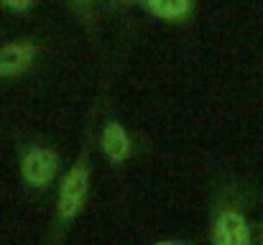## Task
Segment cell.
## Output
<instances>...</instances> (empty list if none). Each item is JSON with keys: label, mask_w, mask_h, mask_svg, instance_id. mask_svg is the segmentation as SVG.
<instances>
[{"label": "cell", "mask_w": 263, "mask_h": 245, "mask_svg": "<svg viewBox=\"0 0 263 245\" xmlns=\"http://www.w3.org/2000/svg\"><path fill=\"white\" fill-rule=\"evenodd\" d=\"M87 197V171L82 166L72 168L67 174V179L62 181V192H59V212L64 217H74L82 207Z\"/></svg>", "instance_id": "6da1fadb"}, {"label": "cell", "mask_w": 263, "mask_h": 245, "mask_svg": "<svg viewBox=\"0 0 263 245\" xmlns=\"http://www.w3.org/2000/svg\"><path fill=\"white\" fill-rule=\"evenodd\" d=\"M57 174V156L46 148H31L23 159V176L33 186H46Z\"/></svg>", "instance_id": "7a4b0ae2"}, {"label": "cell", "mask_w": 263, "mask_h": 245, "mask_svg": "<svg viewBox=\"0 0 263 245\" xmlns=\"http://www.w3.org/2000/svg\"><path fill=\"white\" fill-rule=\"evenodd\" d=\"M248 222L238 212H222L215 225V245H248Z\"/></svg>", "instance_id": "3957f363"}, {"label": "cell", "mask_w": 263, "mask_h": 245, "mask_svg": "<svg viewBox=\"0 0 263 245\" xmlns=\"http://www.w3.org/2000/svg\"><path fill=\"white\" fill-rule=\"evenodd\" d=\"M36 49L31 44H8L0 49V77H10L18 74L23 69H28V64L33 62Z\"/></svg>", "instance_id": "277c9868"}, {"label": "cell", "mask_w": 263, "mask_h": 245, "mask_svg": "<svg viewBox=\"0 0 263 245\" xmlns=\"http://www.w3.org/2000/svg\"><path fill=\"white\" fill-rule=\"evenodd\" d=\"M102 148H105V154H107L112 161H123V159L128 156L130 143H128L125 130H123L118 123H110V125L105 128V133H102Z\"/></svg>", "instance_id": "5b68a950"}, {"label": "cell", "mask_w": 263, "mask_h": 245, "mask_svg": "<svg viewBox=\"0 0 263 245\" xmlns=\"http://www.w3.org/2000/svg\"><path fill=\"white\" fill-rule=\"evenodd\" d=\"M148 10L159 18H166V21H179L189 13L192 8V0H146Z\"/></svg>", "instance_id": "8992f818"}, {"label": "cell", "mask_w": 263, "mask_h": 245, "mask_svg": "<svg viewBox=\"0 0 263 245\" xmlns=\"http://www.w3.org/2000/svg\"><path fill=\"white\" fill-rule=\"evenodd\" d=\"M31 3H33V0H3V5H5V8L18 10V13H21V10H28V8H31Z\"/></svg>", "instance_id": "52a82bcc"}, {"label": "cell", "mask_w": 263, "mask_h": 245, "mask_svg": "<svg viewBox=\"0 0 263 245\" xmlns=\"http://www.w3.org/2000/svg\"><path fill=\"white\" fill-rule=\"evenodd\" d=\"M159 245H174V243H159Z\"/></svg>", "instance_id": "ba28073f"}]
</instances>
